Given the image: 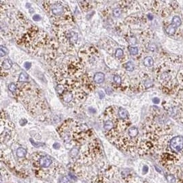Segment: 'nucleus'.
<instances>
[{"instance_id":"obj_21","label":"nucleus","mask_w":183,"mask_h":183,"mask_svg":"<svg viewBox=\"0 0 183 183\" xmlns=\"http://www.w3.org/2000/svg\"><path fill=\"white\" fill-rule=\"evenodd\" d=\"M124 55V51L121 49H117L115 51V56L117 58H120Z\"/></svg>"},{"instance_id":"obj_1","label":"nucleus","mask_w":183,"mask_h":183,"mask_svg":"<svg viewBox=\"0 0 183 183\" xmlns=\"http://www.w3.org/2000/svg\"><path fill=\"white\" fill-rule=\"evenodd\" d=\"M164 108L167 114L176 121L183 125V97L182 96L175 97L163 104Z\"/></svg>"},{"instance_id":"obj_24","label":"nucleus","mask_w":183,"mask_h":183,"mask_svg":"<svg viewBox=\"0 0 183 183\" xmlns=\"http://www.w3.org/2000/svg\"><path fill=\"white\" fill-rule=\"evenodd\" d=\"M27 123V121L26 120V119H22V120H21V121H19V124L21 126H25Z\"/></svg>"},{"instance_id":"obj_16","label":"nucleus","mask_w":183,"mask_h":183,"mask_svg":"<svg viewBox=\"0 0 183 183\" xmlns=\"http://www.w3.org/2000/svg\"><path fill=\"white\" fill-rule=\"evenodd\" d=\"M8 54V49L6 47H4L2 46V45H1V46H0V55H1V57L4 56Z\"/></svg>"},{"instance_id":"obj_17","label":"nucleus","mask_w":183,"mask_h":183,"mask_svg":"<svg viewBox=\"0 0 183 183\" xmlns=\"http://www.w3.org/2000/svg\"><path fill=\"white\" fill-rule=\"evenodd\" d=\"M166 178L167 181L169 183H176V177L172 174H169L166 176Z\"/></svg>"},{"instance_id":"obj_18","label":"nucleus","mask_w":183,"mask_h":183,"mask_svg":"<svg viewBox=\"0 0 183 183\" xmlns=\"http://www.w3.org/2000/svg\"><path fill=\"white\" fill-rule=\"evenodd\" d=\"M153 81H152L151 79H147V80H145L144 82V86L145 88H150L152 86H153Z\"/></svg>"},{"instance_id":"obj_9","label":"nucleus","mask_w":183,"mask_h":183,"mask_svg":"<svg viewBox=\"0 0 183 183\" xmlns=\"http://www.w3.org/2000/svg\"><path fill=\"white\" fill-rule=\"evenodd\" d=\"M143 65L147 67H152L154 65V59L151 56L145 57L143 60Z\"/></svg>"},{"instance_id":"obj_19","label":"nucleus","mask_w":183,"mask_h":183,"mask_svg":"<svg viewBox=\"0 0 183 183\" xmlns=\"http://www.w3.org/2000/svg\"><path fill=\"white\" fill-rule=\"evenodd\" d=\"M8 88L12 93H14L16 92V91L17 89V85L15 84L14 83H13V82H12V83H10V84H9Z\"/></svg>"},{"instance_id":"obj_7","label":"nucleus","mask_w":183,"mask_h":183,"mask_svg":"<svg viewBox=\"0 0 183 183\" xmlns=\"http://www.w3.org/2000/svg\"><path fill=\"white\" fill-rule=\"evenodd\" d=\"M104 78H105V75L103 73L97 72L95 75H94L93 80L96 83L101 84L104 81Z\"/></svg>"},{"instance_id":"obj_28","label":"nucleus","mask_w":183,"mask_h":183,"mask_svg":"<svg viewBox=\"0 0 183 183\" xmlns=\"http://www.w3.org/2000/svg\"><path fill=\"white\" fill-rule=\"evenodd\" d=\"M53 147L55 149H59L60 148V144L59 143H55L53 145Z\"/></svg>"},{"instance_id":"obj_4","label":"nucleus","mask_w":183,"mask_h":183,"mask_svg":"<svg viewBox=\"0 0 183 183\" xmlns=\"http://www.w3.org/2000/svg\"><path fill=\"white\" fill-rule=\"evenodd\" d=\"M169 148L172 153L176 154L183 150V137L176 136L171 139L169 143Z\"/></svg>"},{"instance_id":"obj_14","label":"nucleus","mask_w":183,"mask_h":183,"mask_svg":"<svg viewBox=\"0 0 183 183\" xmlns=\"http://www.w3.org/2000/svg\"><path fill=\"white\" fill-rule=\"evenodd\" d=\"M121 9L120 8H116L112 11V14L115 17H120L121 14Z\"/></svg>"},{"instance_id":"obj_11","label":"nucleus","mask_w":183,"mask_h":183,"mask_svg":"<svg viewBox=\"0 0 183 183\" xmlns=\"http://www.w3.org/2000/svg\"><path fill=\"white\" fill-rule=\"evenodd\" d=\"M27 154V151L25 148H19L17 149V156L19 158H23L26 157Z\"/></svg>"},{"instance_id":"obj_29","label":"nucleus","mask_w":183,"mask_h":183,"mask_svg":"<svg viewBox=\"0 0 183 183\" xmlns=\"http://www.w3.org/2000/svg\"><path fill=\"white\" fill-rule=\"evenodd\" d=\"M99 95H100V99H102L104 97V93L102 91H100V93H99Z\"/></svg>"},{"instance_id":"obj_6","label":"nucleus","mask_w":183,"mask_h":183,"mask_svg":"<svg viewBox=\"0 0 183 183\" xmlns=\"http://www.w3.org/2000/svg\"><path fill=\"white\" fill-rule=\"evenodd\" d=\"M66 38L67 39V41L69 42L70 44H75V43L77 42L78 39V33H76L75 32H72V31H69L68 33H67L66 35Z\"/></svg>"},{"instance_id":"obj_15","label":"nucleus","mask_w":183,"mask_h":183,"mask_svg":"<svg viewBox=\"0 0 183 183\" xmlns=\"http://www.w3.org/2000/svg\"><path fill=\"white\" fill-rule=\"evenodd\" d=\"M128 50L131 55H133V56H135L139 52V49L136 47H132L130 46L128 47Z\"/></svg>"},{"instance_id":"obj_22","label":"nucleus","mask_w":183,"mask_h":183,"mask_svg":"<svg viewBox=\"0 0 183 183\" xmlns=\"http://www.w3.org/2000/svg\"><path fill=\"white\" fill-rule=\"evenodd\" d=\"M113 80H114V82H115V83H117V84H120L121 83V78L120 77V75H114Z\"/></svg>"},{"instance_id":"obj_23","label":"nucleus","mask_w":183,"mask_h":183,"mask_svg":"<svg viewBox=\"0 0 183 183\" xmlns=\"http://www.w3.org/2000/svg\"><path fill=\"white\" fill-rule=\"evenodd\" d=\"M60 183H70V181L67 177H63V178L60 179Z\"/></svg>"},{"instance_id":"obj_26","label":"nucleus","mask_w":183,"mask_h":183,"mask_svg":"<svg viewBox=\"0 0 183 183\" xmlns=\"http://www.w3.org/2000/svg\"><path fill=\"white\" fill-rule=\"evenodd\" d=\"M33 20L35 21H38L39 20H41V17L38 14H35V16H33Z\"/></svg>"},{"instance_id":"obj_3","label":"nucleus","mask_w":183,"mask_h":183,"mask_svg":"<svg viewBox=\"0 0 183 183\" xmlns=\"http://www.w3.org/2000/svg\"><path fill=\"white\" fill-rule=\"evenodd\" d=\"M66 7L67 6H65V5L63 4V3L56 2H52V4L50 5V9L51 13L56 19L59 17H62L63 19H66V17H68L65 16V12H67L66 11Z\"/></svg>"},{"instance_id":"obj_2","label":"nucleus","mask_w":183,"mask_h":183,"mask_svg":"<svg viewBox=\"0 0 183 183\" xmlns=\"http://www.w3.org/2000/svg\"><path fill=\"white\" fill-rule=\"evenodd\" d=\"M182 20L178 14H173L171 23L165 27V32L167 35L173 36L176 35L178 30L182 26Z\"/></svg>"},{"instance_id":"obj_30","label":"nucleus","mask_w":183,"mask_h":183,"mask_svg":"<svg viewBox=\"0 0 183 183\" xmlns=\"http://www.w3.org/2000/svg\"><path fill=\"white\" fill-rule=\"evenodd\" d=\"M143 171L145 173H146L148 171V167L147 166H144V167H143Z\"/></svg>"},{"instance_id":"obj_27","label":"nucleus","mask_w":183,"mask_h":183,"mask_svg":"<svg viewBox=\"0 0 183 183\" xmlns=\"http://www.w3.org/2000/svg\"><path fill=\"white\" fill-rule=\"evenodd\" d=\"M152 101H153V102L155 104H159L160 100L158 98H157V97H155V98H154Z\"/></svg>"},{"instance_id":"obj_5","label":"nucleus","mask_w":183,"mask_h":183,"mask_svg":"<svg viewBox=\"0 0 183 183\" xmlns=\"http://www.w3.org/2000/svg\"><path fill=\"white\" fill-rule=\"evenodd\" d=\"M52 163V160L48 156H43L39 159V166L43 168H47L50 167Z\"/></svg>"},{"instance_id":"obj_13","label":"nucleus","mask_w":183,"mask_h":183,"mask_svg":"<svg viewBox=\"0 0 183 183\" xmlns=\"http://www.w3.org/2000/svg\"><path fill=\"white\" fill-rule=\"evenodd\" d=\"M124 67L128 71H133L134 69H135V65L131 61H129V62L125 64Z\"/></svg>"},{"instance_id":"obj_10","label":"nucleus","mask_w":183,"mask_h":183,"mask_svg":"<svg viewBox=\"0 0 183 183\" xmlns=\"http://www.w3.org/2000/svg\"><path fill=\"white\" fill-rule=\"evenodd\" d=\"M13 66V62L9 59H5L2 63V67L5 70L10 69Z\"/></svg>"},{"instance_id":"obj_20","label":"nucleus","mask_w":183,"mask_h":183,"mask_svg":"<svg viewBox=\"0 0 183 183\" xmlns=\"http://www.w3.org/2000/svg\"><path fill=\"white\" fill-rule=\"evenodd\" d=\"M79 153V149L78 148H73L71 152H70V154H71V156L72 157H75Z\"/></svg>"},{"instance_id":"obj_12","label":"nucleus","mask_w":183,"mask_h":183,"mask_svg":"<svg viewBox=\"0 0 183 183\" xmlns=\"http://www.w3.org/2000/svg\"><path fill=\"white\" fill-rule=\"evenodd\" d=\"M29 79V75H27V74L25 72H22L21 74L19 75V82H27Z\"/></svg>"},{"instance_id":"obj_25","label":"nucleus","mask_w":183,"mask_h":183,"mask_svg":"<svg viewBox=\"0 0 183 183\" xmlns=\"http://www.w3.org/2000/svg\"><path fill=\"white\" fill-rule=\"evenodd\" d=\"M24 66H25V68L26 69H29L30 67H31L32 64L30 62H26V63H25V64H24Z\"/></svg>"},{"instance_id":"obj_8","label":"nucleus","mask_w":183,"mask_h":183,"mask_svg":"<svg viewBox=\"0 0 183 183\" xmlns=\"http://www.w3.org/2000/svg\"><path fill=\"white\" fill-rule=\"evenodd\" d=\"M118 116L120 117L121 120H128L129 117V114L126 110H125L123 108H119V110L117 111Z\"/></svg>"}]
</instances>
